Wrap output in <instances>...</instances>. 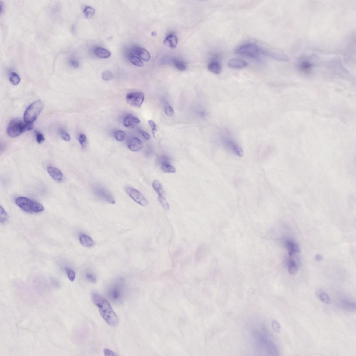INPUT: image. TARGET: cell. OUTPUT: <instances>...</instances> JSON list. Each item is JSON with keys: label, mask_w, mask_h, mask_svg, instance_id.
<instances>
[{"label": "cell", "mask_w": 356, "mask_h": 356, "mask_svg": "<svg viewBox=\"0 0 356 356\" xmlns=\"http://www.w3.org/2000/svg\"><path fill=\"white\" fill-rule=\"evenodd\" d=\"M94 304L98 307L102 317L109 325L112 326H117L118 319L108 302L103 297L94 293L92 295Z\"/></svg>", "instance_id": "cell-1"}, {"label": "cell", "mask_w": 356, "mask_h": 356, "mask_svg": "<svg viewBox=\"0 0 356 356\" xmlns=\"http://www.w3.org/2000/svg\"><path fill=\"white\" fill-rule=\"evenodd\" d=\"M33 123L23 121L19 119H14L10 121L7 128V133L10 137L16 138L26 131L33 130Z\"/></svg>", "instance_id": "cell-2"}, {"label": "cell", "mask_w": 356, "mask_h": 356, "mask_svg": "<svg viewBox=\"0 0 356 356\" xmlns=\"http://www.w3.org/2000/svg\"><path fill=\"white\" fill-rule=\"evenodd\" d=\"M16 203L27 213H39L44 210L43 206L39 202L25 197H18L16 200Z\"/></svg>", "instance_id": "cell-3"}, {"label": "cell", "mask_w": 356, "mask_h": 356, "mask_svg": "<svg viewBox=\"0 0 356 356\" xmlns=\"http://www.w3.org/2000/svg\"><path fill=\"white\" fill-rule=\"evenodd\" d=\"M106 293L108 298L113 303H121L123 301L124 294L123 284L120 282L111 284L107 289Z\"/></svg>", "instance_id": "cell-4"}, {"label": "cell", "mask_w": 356, "mask_h": 356, "mask_svg": "<svg viewBox=\"0 0 356 356\" xmlns=\"http://www.w3.org/2000/svg\"><path fill=\"white\" fill-rule=\"evenodd\" d=\"M43 107V103L40 100L33 102L26 110L24 115V121L33 123L42 111Z\"/></svg>", "instance_id": "cell-5"}, {"label": "cell", "mask_w": 356, "mask_h": 356, "mask_svg": "<svg viewBox=\"0 0 356 356\" xmlns=\"http://www.w3.org/2000/svg\"><path fill=\"white\" fill-rule=\"evenodd\" d=\"M235 52L238 54L255 58L259 54L260 50L258 46L254 44H246L236 48Z\"/></svg>", "instance_id": "cell-6"}, {"label": "cell", "mask_w": 356, "mask_h": 356, "mask_svg": "<svg viewBox=\"0 0 356 356\" xmlns=\"http://www.w3.org/2000/svg\"><path fill=\"white\" fill-rule=\"evenodd\" d=\"M126 101L130 106L140 108L145 99L144 94L141 92H131L127 95Z\"/></svg>", "instance_id": "cell-7"}, {"label": "cell", "mask_w": 356, "mask_h": 356, "mask_svg": "<svg viewBox=\"0 0 356 356\" xmlns=\"http://www.w3.org/2000/svg\"><path fill=\"white\" fill-rule=\"evenodd\" d=\"M125 190L127 194L136 203L142 206L148 205V200L138 190L131 187H126Z\"/></svg>", "instance_id": "cell-8"}, {"label": "cell", "mask_w": 356, "mask_h": 356, "mask_svg": "<svg viewBox=\"0 0 356 356\" xmlns=\"http://www.w3.org/2000/svg\"><path fill=\"white\" fill-rule=\"evenodd\" d=\"M223 144L227 149L236 156L241 157L243 155V151L235 141L228 137L223 138Z\"/></svg>", "instance_id": "cell-9"}, {"label": "cell", "mask_w": 356, "mask_h": 356, "mask_svg": "<svg viewBox=\"0 0 356 356\" xmlns=\"http://www.w3.org/2000/svg\"><path fill=\"white\" fill-rule=\"evenodd\" d=\"M94 192L97 196L105 200L109 203L112 204H115V200L113 194L105 188L101 187H96L94 188Z\"/></svg>", "instance_id": "cell-10"}, {"label": "cell", "mask_w": 356, "mask_h": 356, "mask_svg": "<svg viewBox=\"0 0 356 356\" xmlns=\"http://www.w3.org/2000/svg\"><path fill=\"white\" fill-rule=\"evenodd\" d=\"M130 52L137 55L139 58L145 61H148L150 59V53L144 48L134 47L131 49Z\"/></svg>", "instance_id": "cell-11"}, {"label": "cell", "mask_w": 356, "mask_h": 356, "mask_svg": "<svg viewBox=\"0 0 356 356\" xmlns=\"http://www.w3.org/2000/svg\"><path fill=\"white\" fill-rule=\"evenodd\" d=\"M129 149L133 152H138L142 149L143 143L142 141L137 138H133L128 141L127 144Z\"/></svg>", "instance_id": "cell-12"}, {"label": "cell", "mask_w": 356, "mask_h": 356, "mask_svg": "<svg viewBox=\"0 0 356 356\" xmlns=\"http://www.w3.org/2000/svg\"><path fill=\"white\" fill-rule=\"evenodd\" d=\"M140 123V120L137 117L132 114H129L124 119V125L126 127L133 129Z\"/></svg>", "instance_id": "cell-13"}, {"label": "cell", "mask_w": 356, "mask_h": 356, "mask_svg": "<svg viewBox=\"0 0 356 356\" xmlns=\"http://www.w3.org/2000/svg\"><path fill=\"white\" fill-rule=\"evenodd\" d=\"M248 65V63L245 61L237 58L230 59L228 62L229 67L233 69H242Z\"/></svg>", "instance_id": "cell-14"}, {"label": "cell", "mask_w": 356, "mask_h": 356, "mask_svg": "<svg viewBox=\"0 0 356 356\" xmlns=\"http://www.w3.org/2000/svg\"><path fill=\"white\" fill-rule=\"evenodd\" d=\"M47 171L50 176L56 181L60 182L62 180L63 178L62 173L58 168L49 166L47 168Z\"/></svg>", "instance_id": "cell-15"}, {"label": "cell", "mask_w": 356, "mask_h": 356, "mask_svg": "<svg viewBox=\"0 0 356 356\" xmlns=\"http://www.w3.org/2000/svg\"><path fill=\"white\" fill-rule=\"evenodd\" d=\"M177 44L178 38L174 34L168 36L164 41V45L167 47L172 49L176 48Z\"/></svg>", "instance_id": "cell-16"}, {"label": "cell", "mask_w": 356, "mask_h": 356, "mask_svg": "<svg viewBox=\"0 0 356 356\" xmlns=\"http://www.w3.org/2000/svg\"><path fill=\"white\" fill-rule=\"evenodd\" d=\"M94 53L97 57L101 58H106L111 55V53L105 48L97 47L94 50Z\"/></svg>", "instance_id": "cell-17"}, {"label": "cell", "mask_w": 356, "mask_h": 356, "mask_svg": "<svg viewBox=\"0 0 356 356\" xmlns=\"http://www.w3.org/2000/svg\"><path fill=\"white\" fill-rule=\"evenodd\" d=\"M80 244L84 247L90 248L94 245L93 241L89 236L85 235L80 236L79 238Z\"/></svg>", "instance_id": "cell-18"}, {"label": "cell", "mask_w": 356, "mask_h": 356, "mask_svg": "<svg viewBox=\"0 0 356 356\" xmlns=\"http://www.w3.org/2000/svg\"><path fill=\"white\" fill-rule=\"evenodd\" d=\"M152 185L153 189L157 193L158 196L161 197L165 196V192L163 186L160 182L158 180H153Z\"/></svg>", "instance_id": "cell-19"}, {"label": "cell", "mask_w": 356, "mask_h": 356, "mask_svg": "<svg viewBox=\"0 0 356 356\" xmlns=\"http://www.w3.org/2000/svg\"><path fill=\"white\" fill-rule=\"evenodd\" d=\"M208 69L214 74H218L222 71V67L219 62L213 61L209 63L208 66Z\"/></svg>", "instance_id": "cell-20"}, {"label": "cell", "mask_w": 356, "mask_h": 356, "mask_svg": "<svg viewBox=\"0 0 356 356\" xmlns=\"http://www.w3.org/2000/svg\"><path fill=\"white\" fill-rule=\"evenodd\" d=\"M128 58L130 62L136 66L141 67L143 65V63L140 58L132 53L129 52Z\"/></svg>", "instance_id": "cell-21"}, {"label": "cell", "mask_w": 356, "mask_h": 356, "mask_svg": "<svg viewBox=\"0 0 356 356\" xmlns=\"http://www.w3.org/2000/svg\"><path fill=\"white\" fill-rule=\"evenodd\" d=\"M287 246L290 253H299L301 252V250L299 246L297 243L291 241H289L287 243Z\"/></svg>", "instance_id": "cell-22"}, {"label": "cell", "mask_w": 356, "mask_h": 356, "mask_svg": "<svg viewBox=\"0 0 356 356\" xmlns=\"http://www.w3.org/2000/svg\"><path fill=\"white\" fill-rule=\"evenodd\" d=\"M161 169L162 171L165 173H175L176 172V169L168 163H162Z\"/></svg>", "instance_id": "cell-23"}, {"label": "cell", "mask_w": 356, "mask_h": 356, "mask_svg": "<svg viewBox=\"0 0 356 356\" xmlns=\"http://www.w3.org/2000/svg\"><path fill=\"white\" fill-rule=\"evenodd\" d=\"M10 81L14 85H18L21 81L20 77L16 72H11L9 75Z\"/></svg>", "instance_id": "cell-24"}, {"label": "cell", "mask_w": 356, "mask_h": 356, "mask_svg": "<svg viewBox=\"0 0 356 356\" xmlns=\"http://www.w3.org/2000/svg\"><path fill=\"white\" fill-rule=\"evenodd\" d=\"M95 10L92 7L89 6H85L83 10L85 16L87 18H91L93 17L95 13Z\"/></svg>", "instance_id": "cell-25"}, {"label": "cell", "mask_w": 356, "mask_h": 356, "mask_svg": "<svg viewBox=\"0 0 356 356\" xmlns=\"http://www.w3.org/2000/svg\"><path fill=\"white\" fill-rule=\"evenodd\" d=\"M174 65L178 70L183 71L187 69V65L185 63L179 59L174 60Z\"/></svg>", "instance_id": "cell-26"}, {"label": "cell", "mask_w": 356, "mask_h": 356, "mask_svg": "<svg viewBox=\"0 0 356 356\" xmlns=\"http://www.w3.org/2000/svg\"><path fill=\"white\" fill-rule=\"evenodd\" d=\"M341 306L344 309H347L348 311H355L356 306L355 304L351 303L348 301H343L341 303Z\"/></svg>", "instance_id": "cell-27"}, {"label": "cell", "mask_w": 356, "mask_h": 356, "mask_svg": "<svg viewBox=\"0 0 356 356\" xmlns=\"http://www.w3.org/2000/svg\"><path fill=\"white\" fill-rule=\"evenodd\" d=\"M288 270L290 274L295 275L297 272V268L295 262L293 260H290L288 263Z\"/></svg>", "instance_id": "cell-28"}, {"label": "cell", "mask_w": 356, "mask_h": 356, "mask_svg": "<svg viewBox=\"0 0 356 356\" xmlns=\"http://www.w3.org/2000/svg\"><path fill=\"white\" fill-rule=\"evenodd\" d=\"M319 297L321 301L324 303L328 305H330L332 303V301H331L330 297L326 293L322 292V293L319 294Z\"/></svg>", "instance_id": "cell-29"}, {"label": "cell", "mask_w": 356, "mask_h": 356, "mask_svg": "<svg viewBox=\"0 0 356 356\" xmlns=\"http://www.w3.org/2000/svg\"><path fill=\"white\" fill-rule=\"evenodd\" d=\"M114 137L116 139L121 142L125 140L126 137V134L123 131L119 130L117 131L114 133Z\"/></svg>", "instance_id": "cell-30"}, {"label": "cell", "mask_w": 356, "mask_h": 356, "mask_svg": "<svg viewBox=\"0 0 356 356\" xmlns=\"http://www.w3.org/2000/svg\"><path fill=\"white\" fill-rule=\"evenodd\" d=\"M165 113L166 115L169 116H172L174 115V111L173 109L170 104L168 102H166L165 103L164 107Z\"/></svg>", "instance_id": "cell-31"}, {"label": "cell", "mask_w": 356, "mask_h": 356, "mask_svg": "<svg viewBox=\"0 0 356 356\" xmlns=\"http://www.w3.org/2000/svg\"><path fill=\"white\" fill-rule=\"evenodd\" d=\"M158 199L162 206L166 210H169L170 209L169 205L167 201L166 197H161L158 196Z\"/></svg>", "instance_id": "cell-32"}, {"label": "cell", "mask_w": 356, "mask_h": 356, "mask_svg": "<svg viewBox=\"0 0 356 356\" xmlns=\"http://www.w3.org/2000/svg\"><path fill=\"white\" fill-rule=\"evenodd\" d=\"M312 67L311 63L307 62H303L301 63L299 65L300 69L304 72H308Z\"/></svg>", "instance_id": "cell-33"}, {"label": "cell", "mask_w": 356, "mask_h": 356, "mask_svg": "<svg viewBox=\"0 0 356 356\" xmlns=\"http://www.w3.org/2000/svg\"><path fill=\"white\" fill-rule=\"evenodd\" d=\"M102 78L105 81H109L113 79V73L109 70L105 71L102 74Z\"/></svg>", "instance_id": "cell-34"}, {"label": "cell", "mask_w": 356, "mask_h": 356, "mask_svg": "<svg viewBox=\"0 0 356 356\" xmlns=\"http://www.w3.org/2000/svg\"><path fill=\"white\" fill-rule=\"evenodd\" d=\"M37 141L39 144L42 143L45 140V138L42 133L37 131H35Z\"/></svg>", "instance_id": "cell-35"}, {"label": "cell", "mask_w": 356, "mask_h": 356, "mask_svg": "<svg viewBox=\"0 0 356 356\" xmlns=\"http://www.w3.org/2000/svg\"><path fill=\"white\" fill-rule=\"evenodd\" d=\"M7 214L2 206H1V223H4L7 219Z\"/></svg>", "instance_id": "cell-36"}, {"label": "cell", "mask_w": 356, "mask_h": 356, "mask_svg": "<svg viewBox=\"0 0 356 356\" xmlns=\"http://www.w3.org/2000/svg\"><path fill=\"white\" fill-rule=\"evenodd\" d=\"M60 133L63 140L67 142L70 140V136L66 131L63 130H61L60 131Z\"/></svg>", "instance_id": "cell-37"}, {"label": "cell", "mask_w": 356, "mask_h": 356, "mask_svg": "<svg viewBox=\"0 0 356 356\" xmlns=\"http://www.w3.org/2000/svg\"><path fill=\"white\" fill-rule=\"evenodd\" d=\"M67 275L69 279L71 281H74L75 279V274L74 270H72L68 269L67 270Z\"/></svg>", "instance_id": "cell-38"}, {"label": "cell", "mask_w": 356, "mask_h": 356, "mask_svg": "<svg viewBox=\"0 0 356 356\" xmlns=\"http://www.w3.org/2000/svg\"><path fill=\"white\" fill-rule=\"evenodd\" d=\"M79 143H80L82 148L84 147L85 144L86 142V137L84 134H81L79 136V139H78Z\"/></svg>", "instance_id": "cell-39"}, {"label": "cell", "mask_w": 356, "mask_h": 356, "mask_svg": "<svg viewBox=\"0 0 356 356\" xmlns=\"http://www.w3.org/2000/svg\"><path fill=\"white\" fill-rule=\"evenodd\" d=\"M86 278L88 281L92 283H96V279L94 275L91 274H88L86 275Z\"/></svg>", "instance_id": "cell-40"}, {"label": "cell", "mask_w": 356, "mask_h": 356, "mask_svg": "<svg viewBox=\"0 0 356 356\" xmlns=\"http://www.w3.org/2000/svg\"><path fill=\"white\" fill-rule=\"evenodd\" d=\"M148 123L149 124L151 128L152 129L153 135L155 137V131L157 130V125L152 120H149L148 121Z\"/></svg>", "instance_id": "cell-41"}, {"label": "cell", "mask_w": 356, "mask_h": 356, "mask_svg": "<svg viewBox=\"0 0 356 356\" xmlns=\"http://www.w3.org/2000/svg\"><path fill=\"white\" fill-rule=\"evenodd\" d=\"M104 353L105 356H115L118 355L117 354H116L113 351L108 349V348H105L104 349Z\"/></svg>", "instance_id": "cell-42"}, {"label": "cell", "mask_w": 356, "mask_h": 356, "mask_svg": "<svg viewBox=\"0 0 356 356\" xmlns=\"http://www.w3.org/2000/svg\"><path fill=\"white\" fill-rule=\"evenodd\" d=\"M140 132L141 134H142L143 136V137L144 138H145L146 140H148L150 139V136L149 135V134H148L147 132H146L145 131L142 130L140 131Z\"/></svg>", "instance_id": "cell-43"}, {"label": "cell", "mask_w": 356, "mask_h": 356, "mask_svg": "<svg viewBox=\"0 0 356 356\" xmlns=\"http://www.w3.org/2000/svg\"><path fill=\"white\" fill-rule=\"evenodd\" d=\"M70 63L72 67L74 68H77L79 67V64L77 61L75 60H72L70 61Z\"/></svg>", "instance_id": "cell-44"}, {"label": "cell", "mask_w": 356, "mask_h": 356, "mask_svg": "<svg viewBox=\"0 0 356 356\" xmlns=\"http://www.w3.org/2000/svg\"><path fill=\"white\" fill-rule=\"evenodd\" d=\"M274 329L275 330L277 331V332H279L280 330V326L279 323L277 322H275L274 323Z\"/></svg>", "instance_id": "cell-45"}, {"label": "cell", "mask_w": 356, "mask_h": 356, "mask_svg": "<svg viewBox=\"0 0 356 356\" xmlns=\"http://www.w3.org/2000/svg\"><path fill=\"white\" fill-rule=\"evenodd\" d=\"M315 258L316 260L318 261H321L323 260V257L321 255L318 254L316 255Z\"/></svg>", "instance_id": "cell-46"}]
</instances>
